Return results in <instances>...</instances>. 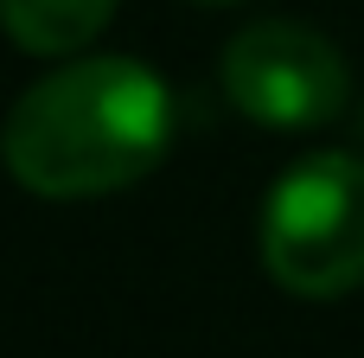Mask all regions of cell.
<instances>
[{
  "label": "cell",
  "instance_id": "cell-1",
  "mask_svg": "<svg viewBox=\"0 0 364 358\" xmlns=\"http://www.w3.org/2000/svg\"><path fill=\"white\" fill-rule=\"evenodd\" d=\"M173 147V90L134 58H70L38 77L0 135L13 179L38 199H96L147 179Z\"/></svg>",
  "mask_w": 364,
  "mask_h": 358
},
{
  "label": "cell",
  "instance_id": "cell-2",
  "mask_svg": "<svg viewBox=\"0 0 364 358\" xmlns=\"http://www.w3.org/2000/svg\"><path fill=\"white\" fill-rule=\"evenodd\" d=\"M262 269L301 301H339L364 282V160L307 154L294 160L256 224Z\"/></svg>",
  "mask_w": 364,
  "mask_h": 358
},
{
  "label": "cell",
  "instance_id": "cell-3",
  "mask_svg": "<svg viewBox=\"0 0 364 358\" xmlns=\"http://www.w3.org/2000/svg\"><path fill=\"white\" fill-rule=\"evenodd\" d=\"M224 96L262 128H326L352 102L339 45L301 19H250L224 45Z\"/></svg>",
  "mask_w": 364,
  "mask_h": 358
},
{
  "label": "cell",
  "instance_id": "cell-4",
  "mask_svg": "<svg viewBox=\"0 0 364 358\" xmlns=\"http://www.w3.org/2000/svg\"><path fill=\"white\" fill-rule=\"evenodd\" d=\"M115 19V0H0V26L32 58H77Z\"/></svg>",
  "mask_w": 364,
  "mask_h": 358
},
{
  "label": "cell",
  "instance_id": "cell-5",
  "mask_svg": "<svg viewBox=\"0 0 364 358\" xmlns=\"http://www.w3.org/2000/svg\"><path fill=\"white\" fill-rule=\"evenodd\" d=\"M192 6H243V0H192Z\"/></svg>",
  "mask_w": 364,
  "mask_h": 358
}]
</instances>
